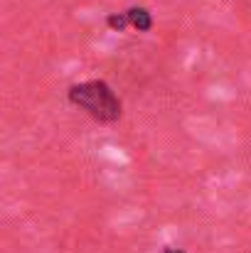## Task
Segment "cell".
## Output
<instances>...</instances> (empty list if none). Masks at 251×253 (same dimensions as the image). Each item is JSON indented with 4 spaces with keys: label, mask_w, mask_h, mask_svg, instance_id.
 Segmentation results:
<instances>
[{
    "label": "cell",
    "mask_w": 251,
    "mask_h": 253,
    "mask_svg": "<svg viewBox=\"0 0 251 253\" xmlns=\"http://www.w3.org/2000/svg\"><path fill=\"white\" fill-rule=\"evenodd\" d=\"M165 253H185V251H177V249H165Z\"/></svg>",
    "instance_id": "obj_3"
},
{
    "label": "cell",
    "mask_w": 251,
    "mask_h": 253,
    "mask_svg": "<svg viewBox=\"0 0 251 253\" xmlns=\"http://www.w3.org/2000/svg\"><path fill=\"white\" fill-rule=\"evenodd\" d=\"M69 101L101 123H113L121 116V101L106 82H84L69 88Z\"/></svg>",
    "instance_id": "obj_1"
},
{
    "label": "cell",
    "mask_w": 251,
    "mask_h": 253,
    "mask_svg": "<svg viewBox=\"0 0 251 253\" xmlns=\"http://www.w3.org/2000/svg\"><path fill=\"white\" fill-rule=\"evenodd\" d=\"M126 17H128V25H133L138 32H148L153 27L151 12L146 7H131V10H126Z\"/></svg>",
    "instance_id": "obj_2"
}]
</instances>
